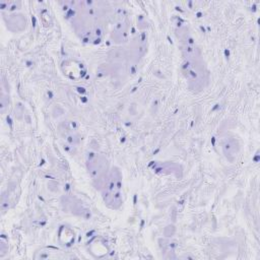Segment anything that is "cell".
<instances>
[{
    "instance_id": "cell-1",
    "label": "cell",
    "mask_w": 260,
    "mask_h": 260,
    "mask_svg": "<svg viewBox=\"0 0 260 260\" xmlns=\"http://www.w3.org/2000/svg\"><path fill=\"white\" fill-rule=\"evenodd\" d=\"M105 192V200H107L108 203L113 204V207H115V204H120V199H121V181L120 178L117 177L114 172L107 177L105 181V186H104Z\"/></svg>"
}]
</instances>
